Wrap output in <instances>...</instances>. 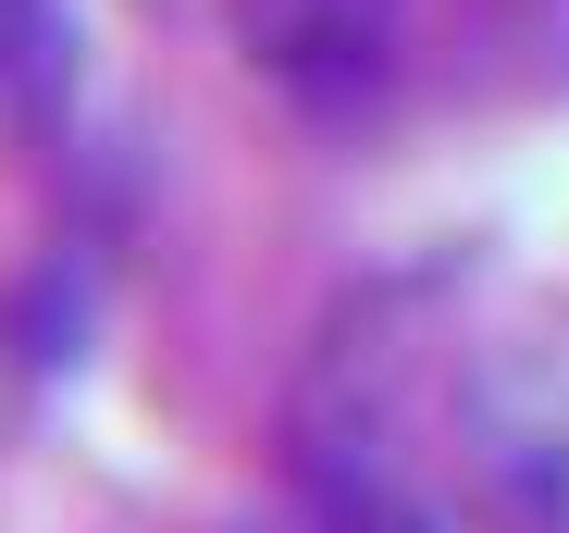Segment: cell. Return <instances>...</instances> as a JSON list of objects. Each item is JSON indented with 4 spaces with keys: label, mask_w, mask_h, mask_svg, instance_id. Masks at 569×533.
I'll use <instances>...</instances> for the list:
<instances>
[{
    "label": "cell",
    "mask_w": 569,
    "mask_h": 533,
    "mask_svg": "<svg viewBox=\"0 0 569 533\" xmlns=\"http://www.w3.org/2000/svg\"><path fill=\"white\" fill-rule=\"evenodd\" d=\"M446 447H458V509L483 533H569V310L470 347Z\"/></svg>",
    "instance_id": "obj_1"
},
{
    "label": "cell",
    "mask_w": 569,
    "mask_h": 533,
    "mask_svg": "<svg viewBox=\"0 0 569 533\" xmlns=\"http://www.w3.org/2000/svg\"><path fill=\"white\" fill-rule=\"evenodd\" d=\"M236 50L284 112L310 125H359L397 87L409 50V0H236Z\"/></svg>",
    "instance_id": "obj_2"
},
{
    "label": "cell",
    "mask_w": 569,
    "mask_h": 533,
    "mask_svg": "<svg viewBox=\"0 0 569 533\" xmlns=\"http://www.w3.org/2000/svg\"><path fill=\"white\" fill-rule=\"evenodd\" d=\"M248 533H433V509L371 460V447H310Z\"/></svg>",
    "instance_id": "obj_3"
},
{
    "label": "cell",
    "mask_w": 569,
    "mask_h": 533,
    "mask_svg": "<svg viewBox=\"0 0 569 533\" xmlns=\"http://www.w3.org/2000/svg\"><path fill=\"white\" fill-rule=\"evenodd\" d=\"M74 87V26L62 0H0V125H50Z\"/></svg>",
    "instance_id": "obj_4"
}]
</instances>
